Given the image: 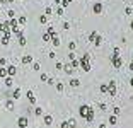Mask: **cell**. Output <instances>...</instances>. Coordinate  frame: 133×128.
Wrapping results in <instances>:
<instances>
[{"label": "cell", "mask_w": 133, "mask_h": 128, "mask_svg": "<svg viewBox=\"0 0 133 128\" xmlns=\"http://www.w3.org/2000/svg\"><path fill=\"white\" fill-rule=\"evenodd\" d=\"M99 109H101V111H106V104L104 102H99Z\"/></svg>", "instance_id": "40"}, {"label": "cell", "mask_w": 133, "mask_h": 128, "mask_svg": "<svg viewBox=\"0 0 133 128\" xmlns=\"http://www.w3.org/2000/svg\"><path fill=\"white\" fill-rule=\"evenodd\" d=\"M0 10H2V7H0Z\"/></svg>", "instance_id": "54"}, {"label": "cell", "mask_w": 133, "mask_h": 128, "mask_svg": "<svg viewBox=\"0 0 133 128\" xmlns=\"http://www.w3.org/2000/svg\"><path fill=\"white\" fill-rule=\"evenodd\" d=\"M34 113H36V116H41V115H43V109H41L39 106H38V108L34 109Z\"/></svg>", "instance_id": "31"}, {"label": "cell", "mask_w": 133, "mask_h": 128, "mask_svg": "<svg viewBox=\"0 0 133 128\" xmlns=\"http://www.w3.org/2000/svg\"><path fill=\"white\" fill-rule=\"evenodd\" d=\"M94 45H96V46H101V45H102V36L97 34V36H96V39H94Z\"/></svg>", "instance_id": "18"}, {"label": "cell", "mask_w": 133, "mask_h": 128, "mask_svg": "<svg viewBox=\"0 0 133 128\" xmlns=\"http://www.w3.org/2000/svg\"><path fill=\"white\" fill-rule=\"evenodd\" d=\"M70 85H72V87H79V85H80V80H79V79H72V80H70Z\"/></svg>", "instance_id": "22"}, {"label": "cell", "mask_w": 133, "mask_h": 128, "mask_svg": "<svg viewBox=\"0 0 133 128\" xmlns=\"http://www.w3.org/2000/svg\"><path fill=\"white\" fill-rule=\"evenodd\" d=\"M55 4H60V0H55Z\"/></svg>", "instance_id": "50"}, {"label": "cell", "mask_w": 133, "mask_h": 128, "mask_svg": "<svg viewBox=\"0 0 133 128\" xmlns=\"http://www.w3.org/2000/svg\"><path fill=\"white\" fill-rule=\"evenodd\" d=\"M48 79H50V77H48V75H46V74H41V80H43V82H46V80H48Z\"/></svg>", "instance_id": "41"}, {"label": "cell", "mask_w": 133, "mask_h": 128, "mask_svg": "<svg viewBox=\"0 0 133 128\" xmlns=\"http://www.w3.org/2000/svg\"><path fill=\"white\" fill-rule=\"evenodd\" d=\"M70 67H72L73 70H77V68L80 67V63H79V60H77V58H75V60H72V63H70Z\"/></svg>", "instance_id": "19"}, {"label": "cell", "mask_w": 133, "mask_h": 128, "mask_svg": "<svg viewBox=\"0 0 133 128\" xmlns=\"http://www.w3.org/2000/svg\"><path fill=\"white\" fill-rule=\"evenodd\" d=\"M43 39H44V41H50V34H48V32L43 34Z\"/></svg>", "instance_id": "42"}, {"label": "cell", "mask_w": 133, "mask_h": 128, "mask_svg": "<svg viewBox=\"0 0 133 128\" xmlns=\"http://www.w3.org/2000/svg\"><path fill=\"white\" fill-rule=\"evenodd\" d=\"M17 126H19V128H26V126H27V118H26V116H21V118L17 120Z\"/></svg>", "instance_id": "7"}, {"label": "cell", "mask_w": 133, "mask_h": 128, "mask_svg": "<svg viewBox=\"0 0 133 128\" xmlns=\"http://www.w3.org/2000/svg\"><path fill=\"white\" fill-rule=\"evenodd\" d=\"M99 128H106V125H99Z\"/></svg>", "instance_id": "49"}, {"label": "cell", "mask_w": 133, "mask_h": 128, "mask_svg": "<svg viewBox=\"0 0 133 128\" xmlns=\"http://www.w3.org/2000/svg\"><path fill=\"white\" fill-rule=\"evenodd\" d=\"M89 109H90V106H87V104H82V106L79 108V115H80L82 118H85V116H87V113H89Z\"/></svg>", "instance_id": "5"}, {"label": "cell", "mask_w": 133, "mask_h": 128, "mask_svg": "<svg viewBox=\"0 0 133 128\" xmlns=\"http://www.w3.org/2000/svg\"><path fill=\"white\" fill-rule=\"evenodd\" d=\"M50 39H51V45H53L55 48H56V46H60V45H62V43H60V38H58V34H56L55 31H53V32L50 34Z\"/></svg>", "instance_id": "3"}, {"label": "cell", "mask_w": 133, "mask_h": 128, "mask_svg": "<svg viewBox=\"0 0 133 128\" xmlns=\"http://www.w3.org/2000/svg\"><path fill=\"white\" fill-rule=\"evenodd\" d=\"M0 31H2L4 34H5V32H10V26H9V21H5V22H2V24H0Z\"/></svg>", "instance_id": "8"}, {"label": "cell", "mask_w": 133, "mask_h": 128, "mask_svg": "<svg viewBox=\"0 0 133 128\" xmlns=\"http://www.w3.org/2000/svg\"><path fill=\"white\" fill-rule=\"evenodd\" d=\"M75 48H77V45H75L73 41H70V43H68V50H70V51H75Z\"/></svg>", "instance_id": "28"}, {"label": "cell", "mask_w": 133, "mask_h": 128, "mask_svg": "<svg viewBox=\"0 0 133 128\" xmlns=\"http://www.w3.org/2000/svg\"><path fill=\"white\" fill-rule=\"evenodd\" d=\"M130 85H131V87H133V77H131V79H130Z\"/></svg>", "instance_id": "48"}, {"label": "cell", "mask_w": 133, "mask_h": 128, "mask_svg": "<svg viewBox=\"0 0 133 128\" xmlns=\"http://www.w3.org/2000/svg\"><path fill=\"white\" fill-rule=\"evenodd\" d=\"M63 29H65V31L70 29V24H68V22H63Z\"/></svg>", "instance_id": "45"}, {"label": "cell", "mask_w": 133, "mask_h": 128, "mask_svg": "<svg viewBox=\"0 0 133 128\" xmlns=\"http://www.w3.org/2000/svg\"><path fill=\"white\" fill-rule=\"evenodd\" d=\"M56 14H58V15H63V7H58V9H56Z\"/></svg>", "instance_id": "39"}, {"label": "cell", "mask_w": 133, "mask_h": 128, "mask_svg": "<svg viewBox=\"0 0 133 128\" xmlns=\"http://www.w3.org/2000/svg\"><path fill=\"white\" fill-rule=\"evenodd\" d=\"M5 70H7V77H14V75L17 74V68H15L14 65H9Z\"/></svg>", "instance_id": "6"}, {"label": "cell", "mask_w": 133, "mask_h": 128, "mask_svg": "<svg viewBox=\"0 0 133 128\" xmlns=\"http://www.w3.org/2000/svg\"><path fill=\"white\" fill-rule=\"evenodd\" d=\"M79 63H80V67H82L84 72H90V55L89 53H84L82 58L79 60Z\"/></svg>", "instance_id": "2"}, {"label": "cell", "mask_w": 133, "mask_h": 128, "mask_svg": "<svg viewBox=\"0 0 133 128\" xmlns=\"http://www.w3.org/2000/svg\"><path fill=\"white\" fill-rule=\"evenodd\" d=\"M109 123H111V125H116V123H118V116H114V115L109 116Z\"/></svg>", "instance_id": "24"}, {"label": "cell", "mask_w": 133, "mask_h": 128, "mask_svg": "<svg viewBox=\"0 0 133 128\" xmlns=\"http://www.w3.org/2000/svg\"><path fill=\"white\" fill-rule=\"evenodd\" d=\"M51 14H53V9H51V5H48L44 9V15H51Z\"/></svg>", "instance_id": "25"}, {"label": "cell", "mask_w": 133, "mask_h": 128, "mask_svg": "<svg viewBox=\"0 0 133 128\" xmlns=\"http://www.w3.org/2000/svg\"><path fill=\"white\" fill-rule=\"evenodd\" d=\"M43 121H44L46 126H50V125L53 123V116H51V115H44V116H43Z\"/></svg>", "instance_id": "11"}, {"label": "cell", "mask_w": 133, "mask_h": 128, "mask_svg": "<svg viewBox=\"0 0 133 128\" xmlns=\"http://www.w3.org/2000/svg\"><path fill=\"white\" fill-rule=\"evenodd\" d=\"M67 123H68V128H77V120H75V118L68 120Z\"/></svg>", "instance_id": "16"}, {"label": "cell", "mask_w": 133, "mask_h": 128, "mask_svg": "<svg viewBox=\"0 0 133 128\" xmlns=\"http://www.w3.org/2000/svg\"><path fill=\"white\" fill-rule=\"evenodd\" d=\"M0 77H4V79L7 77V70H5L4 67H0Z\"/></svg>", "instance_id": "27"}, {"label": "cell", "mask_w": 133, "mask_h": 128, "mask_svg": "<svg viewBox=\"0 0 133 128\" xmlns=\"http://www.w3.org/2000/svg\"><path fill=\"white\" fill-rule=\"evenodd\" d=\"M26 96H27V99H29V102H31V104H34V102H36V97H34V94H32V90H27Z\"/></svg>", "instance_id": "14"}, {"label": "cell", "mask_w": 133, "mask_h": 128, "mask_svg": "<svg viewBox=\"0 0 133 128\" xmlns=\"http://www.w3.org/2000/svg\"><path fill=\"white\" fill-rule=\"evenodd\" d=\"M0 108H2V102H0Z\"/></svg>", "instance_id": "52"}, {"label": "cell", "mask_w": 133, "mask_h": 128, "mask_svg": "<svg viewBox=\"0 0 133 128\" xmlns=\"http://www.w3.org/2000/svg\"><path fill=\"white\" fill-rule=\"evenodd\" d=\"M113 113H114V116H120V113H121V109H120V108L116 106L114 109H113Z\"/></svg>", "instance_id": "35"}, {"label": "cell", "mask_w": 133, "mask_h": 128, "mask_svg": "<svg viewBox=\"0 0 133 128\" xmlns=\"http://www.w3.org/2000/svg\"><path fill=\"white\" fill-rule=\"evenodd\" d=\"M60 128H68V123H67V121H62V125H60Z\"/></svg>", "instance_id": "43"}, {"label": "cell", "mask_w": 133, "mask_h": 128, "mask_svg": "<svg viewBox=\"0 0 133 128\" xmlns=\"http://www.w3.org/2000/svg\"><path fill=\"white\" fill-rule=\"evenodd\" d=\"M68 58H70V62H72V60H75L77 57H75V53H73V51H70V53H68Z\"/></svg>", "instance_id": "37"}, {"label": "cell", "mask_w": 133, "mask_h": 128, "mask_svg": "<svg viewBox=\"0 0 133 128\" xmlns=\"http://www.w3.org/2000/svg\"><path fill=\"white\" fill-rule=\"evenodd\" d=\"M9 41H10V32H5V34H4V38H2V45H4V46H7V45H9Z\"/></svg>", "instance_id": "13"}, {"label": "cell", "mask_w": 133, "mask_h": 128, "mask_svg": "<svg viewBox=\"0 0 133 128\" xmlns=\"http://www.w3.org/2000/svg\"><path fill=\"white\" fill-rule=\"evenodd\" d=\"M130 2H133V0H130Z\"/></svg>", "instance_id": "53"}, {"label": "cell", "mask_w": 133, "mask_h": 128, "mask_svg": "<svg viewBox=\"0 0 133 128\" xmlns=\"http://www.w3.org/2000/svg\"><path fill=\"white\" fill-rule=\"evenodd\" d=\"M130 70L133 72V58H131V62H130Z\"/></svg>", "instance_id": "47"}, {"label": "cell", "mask_w": 133, "mask_h": 128, "mask_svg": "<svg viewBox=\"0 0 133 128\" xmlns=\"http://www.w3.org/2000/svg\"><path fill=\"white\" fill-rule=\"evenodd\" d=\"M131 29H133V21H131Z\"/></svg>", "instance_id": "51"}, {"label": "cell", "mask_w": 133, "mask_h": 128, "mask_svg": "<svg viewBox=\"0 0 133 128\" xmlns=\"http://www.w3.org/2000/svg\"><path fill=\"white\" fill-rule=\"evenodd\" d=\"M39 68H41L39 62H34V63H32V70H39Z\"/></svg>", "instance_id": "34"}, {"label": "cell", "mask_w": 133, "mask_h": 128, "mask_svg": "<svg viewBox=\"0 0 133 128\" xmlns=\"http://www.w3.org/2000/svg\"><path fill=\"white\" fill-rule=\"evenodd\" d=\"M21 94H22V92H21V89H15V90H14V94H12V97H14V99H21Z\"/></svg>", "instance_id": "20"}, {"label": "cell", "mask_w": 133, "mask_h": 128, "mask_svg": "<svg viewBox=\"0 0 133 128\" xmlns=\"http://www.w3.org/2000/svg\"><path fill=\"white\" fill-rule=\"evenodd\" d=\"M5 63H7V60H5V58H0V65H2V67H4Z\"/></svg>", "instance_id": "46"}, {"label": "cell", "mask_w": 133, "mask_h": 128, "mask_svg": "<svg viewBox=\"0 0 133 128\" xmlns=\"http://www.w3.org/2000/svg\"><path fill=\"white\" fill-rule=\"evenodd\" d=\"M96 36H97V32H96V31H92V32L89 34V41H90V43H94V39H96Z\"/></svg>", "instance_id": "23"}, {"label": "cell", "mask_w": 133, "mask_h": 128, "mask_svg": "<svg viewBox=\"0 0 133 128\" xmlns=\"http://www.w3.org/2000/svg\"><path fill=\"white\" fill-rule=\"evenodd\" d=\"M92 12H94V14H101V12H102V4H99V2H97V4H94Z\"/></svg>", "instance_id": "10"}, {"label": "cell", "mask_w": 133, "mask_h": 128, "mask_svg": "<svg viewBox=\"0 0 133 128\" xmlns=\"http://www.w3.org/2000/svg\"><path fill=\"white\" fill-rule=\"evenodd\" d=\"M111 63H113V67L114 68H121L123 67V60H121V57H120V48L116 46L114 50H113V57H111Z\"/></svg>", "instance_id": "1"}, {"label": "cell", "mask_w": 133, "mask_h": 128, "mask_svg": "<svg viewBox=\"0 0 133 128\" xmlns=\"http://www.w3.org/2000/svg\"><path fill=\"white\" fill-rule=\"evenodd\" d=\"M55 87H56V90H58V92H63V84H55Z\"/></svg>", "instance_id": "29"}, {"label": "cell", "mask_w": 133, "mask_h": 128, "mask_svg": "<svg viewBox=\"0 0 133 128\" xmlns=\"http://www.w3.org/2000/svg\"><path fill=\"white\" fill-rule=\"evenodd\" d=\"M99 90H101V92H108V84H101Z\"/></svg>", "instance_id": "32"}, {"label": "cell", "mask_w": 133, "mask_h": 128, "mask_svg": "<svg viewBox=\"0 0 133 128\" xmlns=\"http://www.w3.org/2000/svg\"><path fill=\"white\" fill-rule=\"evenodd\" d=\"M5 108L9 109V111H12V109H14V101H10V99H7V101H5Z\"/></svg>", "instance_id": "17"}, {"label": "cell", "mask_w": 133, "mask_h": 128, "mask_svg": "<svg viewBox=\"0 0 133 128\" xmlns=\"http://www.w3.org/2000/svg\"><path fill=\"white\" fill-rule=\"evenodd\" d=\"M56 70H63V63H56Z\"/></svg>", "instance_id": "44"}, {"label": "cell", "mask_w": 133, "mask_h": 128, "mask_svg": "<svg viewBox=\"0 0 133 128\" xmlns=\"http://www.w3.org/2000/svg\"><path fill=\"white\" fill-rule=\"evenodd\" d=\"M27 22V17L26 15H21V17H19V21H17V26H24Z\"/></svg>", "instance_id": "15"}, {"label": "cell", "mask_w": 133, "mask_h": 128, "mask_svg": "<svg viewBox=\"0 0 133 128\" xmlns=\"http://www.w3.org/2000/svg\"><path fill=\"white\" fill-rule=\"evenodd\" d=\"M63 68H65V74H67V75H73V72H75V70L70 67V63H65V67H63Z\"/></svg>", "instance_id": "12"}, {"label": "cell", "mask_w": 133, "mask_h": 128, "mask_svg": "<svg viewBox=\"0 0 133 128\" xmlns=\"http://www.w3.org/2000/svg\"><path fill=\"white\" fill-rule=\"evenodd\" d=\"M70 2H72V0H60V5H62V7H67Z\"/></svg>", "instance_id": "33"}, {"label": "cell", "mask_w": 133, "mask_h": 128, "mask_svg": "<svg viewBox=\"0 0 133 128\" xmlns=\"http://www.w3.org/2000/svg\"><path fill=\"white\" fill-rule=\"evenodd\" d=\"M125 14H126V15H131V14H133V9H131V7H126V9H125Z\"/></svg>", "instance_id": "36"}, {"label": "cell", "mask_w": 133, "mask_h": 128, "mask_svg": "<svg viewBox=\"0 0 133 128\" xmlns=\"http://www.w3.org/2000/svg\"><path fill=\"white\" fill-rule=\"evenodd\" d=\"M7 15H9V19H14V15H15V12H14V10H9V12H7Z\"/></svg>", "instance_id": "38"}, {"label": "cell", "mask_w": 133, "mask_h": 128, "mask_svg": "<svg viewBox=\"0 0 133 128\" xmlns=\"http://www.w3.org/2000/svg\"><path fill=\"white\" fill-rule=\"evenodd\" d=\"M39 22H41V24H46V22H48V15H41V17H39Z\"/></svg>", "instance_id": "30"}, {"label": "cell", "mask_w": 133, "mask_h": 128, "mask_svg": "<svg viewBox=\"0 0 133 128\" xmlns=\"http://www.w3.org/2000/svg\"><path fill=\"white\" fill-rule=\"evenodd\" d=\"M108 92H109V96H113V97L116 96V82H114V80H111V82L108 84Z\"/></svg>", "instance_id": "4"}, {"label": "cell", "mask_w": 133, "mask_h": 128, "mask_svg": "<svg viewBox=\"0 0 133 128\" xmlns=\"http://www.w3.org/2000/svg\"><path fill=\"white\" fill-rule=\"evenodd\" d=\"M12 84H14L12 82V77H5V85L7 87H12Z\"/></svg>", "instance_id": "26"}, {"label": "cell", "mask_w": 133, "mask_h": 128, "mask_svg": "<svg viewBox=\"0 0 133 128\" xmlns=\"http://www.w3.org/2000/svg\"><path fill=\"white\" fill-rule=\"evenodd\" d=\"M17 38H19V45H21V46H26V43H27V39H26V36L22 34V31H21V32H19V34H17Z\"/></svg>", "instance_id": "9"}, {"label": "cell", "mask_w": 133, "mask_h": 128, "mask_svg": "<svg viewBox=\"0 0 133 128\" xmlns=\"http://www.w3.org/2000/svg\"><path fill=\"white\" fill-rule=\"evenodd\" d=\"M32 62V57H31V55H26V57H22V63L26 65V63H31Z\"/></svg>", "instance_id": "21"}]
</instances>
